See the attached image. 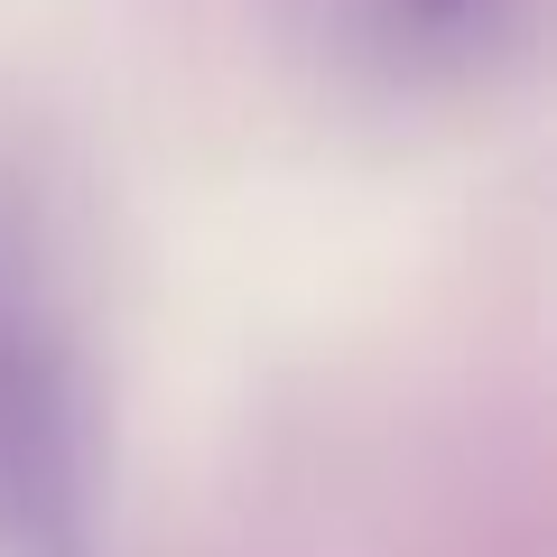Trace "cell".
<instances>
[{
	"label": "cell",
	"mask_w": 557,
	"mask_h": 557,
	"mask_svg": "<svg viewBox=\"0 0 557 557\" xmlns=\"http://www.w3.org/2000/svg\"><path fill=\"white\" fill-rule=\"evenodd\" d=\"M335 20L399 75H465L530 20V0H335Z\"/></svg>",
	"instance_id": "7a4b0ae2"
},
{
	"label": "cell",
	"mask_w": 557,
	"mask_h": 557,
	"mask_svg": "<svg viewBox=\"0 0 557 557\" xmlns=\"http://www.w3.org/2000/svg\"><path fill=\"white\" fill-rule=\"evenodd\" d=\"M94 381L38 214L0 177V557H94Z\"/></svg>",
	"instance_id": "6da1fadb"
}]
</instances>
